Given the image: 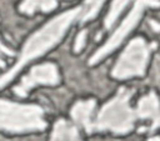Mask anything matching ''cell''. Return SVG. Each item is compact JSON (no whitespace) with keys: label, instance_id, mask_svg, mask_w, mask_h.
<instances>
[{"label":"cell","instance_id":"obj_4","mask_svg":"<svg viewBox=\"0 0 160 141\" xmlns=\"http://www.w3.org/2000/svg\"><path fill=\"white\" fill-rule=\"evenodd\" d=\"M152 46L154 44L149 45L142 37H135L131 40L120 55L111 75L120 80L144 75Z\"/></svg>","mask_w":160,"mask_h":141},{"label":"cell","instance_id":"obj_6","mask_svg":"<svg viewBox=\"0 0 160 141\" xmlns=\"http://www.w3.org/2000/svg\"><path fill=\"white\" fill-rule=\"evenodd\" d=\"M60 81L59 71L56 65L45 62L34 66L30 72L22 77L21 82L14 87V92L18 96H26L28 92L38 85H56Z\"/></svg>","mask_w":160,"mask_h":141},{"label":"cell","instance_id":"obj_2","mask_svg":"<svg viewBox=\"0 0 160 141\" xmlns=\"http://www.w3.org/2000/svg\"><path fill=\"white\" fill-rule=\"evenodd\" d=\"M131 95V90L121 87L118 94L101 107L94 122V130H108L119 135L130 132L134 129L136 119V112L130 107Z\"/></svg>","mask_w":160,"mask_h":141},{"label":"cell","instance_id":"obj_14","mask_svg":"<svg viewBox=\"0 0 160 141\" xmlns=\"http://www.w3.org/2000/svg\"><path fill=\"white\" fill-rule=\"evenodd\" d=\"M12 55H14V51L10 50V49L0 40V66H4V62H2V60H1L2 56H12Z\"/></svg>","mask_w":160,"mask_h":141},{"label":"cell","instance_id":"obj_10","mask_svg":"<svg viewBox=\"0 0 160 141\" xmlns=\"http://www.w3.org/2000/svg\"><path fill=\"white\" fill-rule=\"evenodd\" d=\"M56 0H22V2L19 6V10L24 14L31 15L38 10L44 12L51 11L56 7Z\"/></svg>","mask_w":160,"mask_h":141},{"label":"cell","instance_id":"obj_12","mask_svg":"<svg viewBox=\"0 0 160 141\" xmlns=\"http://www.w3.org/2000/svg\"><path fill=\"white\" fill-rule=\"evenodd\" d=\"M104 1L105 0H85L82 6H81V14H80L81 22H86L89 20H92L98 15Z\"/></svg>","mask_w":160,"mask_h":141},{"label":"cell","instance_id":"obj_1","mask_svg":"<svg viewBox=\"0 0 160 141\" xmlns=\"http://www.w3.org/2000/svg\"><path fill=\"white\" fill-rule=\"evenodd\" d=\"M80 14H81V7L68 10L55 16L52 20L45 24L40 30L34 32L25 42L16 64L8 72L0 76V89H2L8 82H10V80H12L14 76L20 71V69H22L29 61L39 57L40 55L45 54L48 50L54 47L62 39L69 26L78 17H80Z\"/></svg>","mask_w":160,"mask_h":141},{"label":"cell","instance_id":"obj_13","mask_svg":"<svg viewBox=\"0 0 160 141\" xmlns=\"http://www.w3.org/2000/svg\"><path fill=\"white\" fill-rule=\"evenodd\" d=\"M85 40H86V30H82V31H80V32L78 34L76 40H75L74 50H75L76 52H79V51L84 47V45H85Z\"/></svg>","mask_w":160,"mask_h":141},{"label":"cell","instance_id":"obj_15","mask_svg":"<svg viewBox=\"0 0 160 141\" xmlns=\"http://www.w3.org/2000/svg\"><path fill=\"white\" fill-rule=\"evenodd\" d=\"M159 126H160V115H159V117H158L156 120H154V122H152V125H151V129H150V130L152 131V130L158 129Z\"/></svg>","mask_w":160,"mask_h":141},{"label":"cell","instance_id":"obj_16","mask_svg":"<svg viewBox=\"0 0 160 141\" xmlns=\"http://www.w3.org/2000/svg\"><path fill=\"white\" fill-rule=\"evenodd\" d=\"M151 25L154 26V30H156V31H160V25H159V24H156V22L151 21Z\"/></svg>","mask_w":160,"mask_h":141},{"label":"cell","instance_id":"obj_5","mask_svg":"<svg viewBox=\"0 0 160 141\" xmlns=\"http://www.w3.org/2000/svg\"><path fill=\"white\" fill-rule=\"evenodd\" d=\"M158 6H160V0H136L129 15L120 24V26L115 30V32L109 37V40L90 57L89 64L94 65L99 62L100 60H102L106 55L112 52L122 42V40L131 32V30L136 26V24L140 21L144 10L146 7H158Z\"/></svg>","mask_w":160,"mask_h":141},{"label":"cell","instance_id":"obj_9","mask_svg":"<svg viewBox=\"0 0 160 141\" xmlns=\"http://www.w3.org/2000/svg\"><path fill=\"white\" fill-rule=\"evenodd\" d=\"M50 141H81L78 129L65 120H59L54 125Z\"/></svg>","mask_w":160,"mask_h":141},{"label":"cell","instance_id":"obj_17","mask_svg":"<svg viewBox=\"0 0 160 141\" xmlns=\"http://www.w3.org/2000/svg\"><path fill=\"white\" fill-rule=\"evenodd\" d=\"M148 141H160V136H154V137H150Z\"/></svg>","mask_w":160,"mask_h":141},{"label":"cell","instance_id":"obj_7","mask_svg":"<svg viewBox=\"0 0 160 141\" xmlns=\"http://www.w3.org/2000/svg\"><path fill=\"white\" fill-rule=\"evenodd\" d=\"M95 109V100H86V101H78L71 111L70 115L76 125L81 126L88 134L94 131V122H92V114Z\"/></svg>","mask_w":160,"mask_h":141},{"label":"cell","instance_id":"obj_11","mask_svg":"<svg viewBox=\"0 0 160 141\" xmlns=\"http://www.w3.org/2000/svg\"><path fill=\"white\" fill-rule=\"evenodd\" d=\"M131 0H114L111 2L110 10L105 17L104 25L106 29H111V26L115 24V21L118 20V17L120 16V14L122 12V10L130 4Z\"/></svg>","mask_w":160,"mask_h":141},{"label":"cell","instance_id":"obj_8","mask_svg":"<svg viewBox=\"0 0 160 141\" xmlns=\"http://www.w3.org/2000/svg\"><path fill=\"white\" fill-rule=\"evenodd\" d=\"M135 112H136V117L156 120L160 115V102L156 94L151 91L148 95L142 96L138 104Z\"/></svg>","mask_w":160,"mask_h":141},{"label":"cell","instance_id":"obj_3","mask_svg":"<svg viewBox=\"0 0 160 141\" xmlns=\"http://www.w3.org/2000/svg\"><path fill=\"white\" fill-rule=\"evenodd\" d=\"M46 127L44 111L36 105L0 100V130L8 132L40 131Z\"/></svg>","mask_w":160,"mask_h":141}]
</instances>
